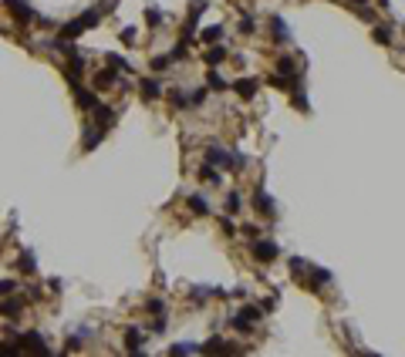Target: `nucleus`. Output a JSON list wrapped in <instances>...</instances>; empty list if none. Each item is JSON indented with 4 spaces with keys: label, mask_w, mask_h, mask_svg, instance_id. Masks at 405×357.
Segmentation results:
<instances>
[{
    "label": "nucleus",
    "mask_w": 405,
    "mask_h": 357,
    "mask_svg": "<svg viewBox=\"0 0 405 357\" xmlns=\"http://www.w3.org/2000/svg\"><path fill=\"white\" fill-rule=\"evenodd\" d=\"M189 206H193V212H210V202H206V196H189Z\"/></svg>",
    "instance_id": "15"
},
{
    "label": "nucleus",
    "mask_w": 405,
    "mask_h": 357,
    "mask_svg": "<svg viewBox=\"0 0 405 357\" xmlns=\"http://www.w3.org/2000/svg\"><path fill=\"white\" fill-rule=\"evenodd\" d=\"M236 209H240V196L230 192V196H226V212H236Z\"/></svg>",
    "instance_id": "25"
},
{
    "label": "nucleus",
    "mask_w": 405,
    "mask_h": 357,
    "mask_svg": "<svg viewBox=\"0 0 405 357\" xmlns=\"http://www.w3.org/2000/svg\"><path fill=\"white\" fill-rule=\"evenodd\" d=\"M273 38L277 40H290V31H287V24L280 17H273Z\"/></svg>",
    "instance_id": "14"
},
{
    "label": "nucleus",
    "mask_w": 405,
    "mask_h": 357,
    "mask_svg": "<svg viewBox=\"0 0 405 357\" xmlns=\"http://www.w3.org/2000/svg\"><path fill=\"white\" fill-rule=\"evenodd\" d=\"M233 88H236L240 98H253V94H257V81H253V78H243V81H236Z\"/></svg>",
    "instance_id": "8"
},
{
    "label": "nucleus",
    "mask_w": 405,
    "mask_h": 357,
    "mask_svg": "<svg viewBox=\"0 0 405 357\" xmlns=\"http://www.w3.org/2000/svg\"><path fill=\"white\" fill-rule=\"evenodd\" d=\"M223 57H226V47H213V51H206V61H210V64H220Z\"/></svg>",
    "instance_id": "19"
},
{
    "label": "nucleus",
    "mask_w": 405,
    "mask_h": 357,
    "mask_svg": "<svg viewBox=\"0 0 405 357\" xmlns=\"http://www.w3.org/2000/svg\"><path fill=\"white\" fill-rule=\"evenodd\" d=\"M253 256L260 260V263H273L277 260V243H270V239H253Z\"/></svg>",
    "instance_id": "1"
},
{
    "label": "nucleus",
    "mask_w": 405,
    "mask_h": 357,
    "mask_svg": "<svg viewBox=\"0 0 405 357\" xmlns=\"http://www.w3.org/2000/svg\"><path fill=\"white\" fill-rule=\"evenodd\" d=\"M20 310H24V300H3L0 303V314H3V317H20Z\"/></svg>",
    "instance_id": "9"
},
{
    "label": "nucleus",
    "mask_w": 405,
    "mask_h": 357,
    "mask_svg": "<svg viewBox=\"0 0 405 357\" xmlns=\"http://www.w3.org/2000/svg\"><path fill=\"white\" fill-rule=\"evenodd\" d=\"M149 310H152L155 317H166V303L162 300H149Z\"/></svg>",
    "instance_id": "24"
},
{
    "label": "nucleus",
    "mask_w": 405,
    "mask_h": 357,
    "mask_svg": "<svg viewBox=\"0 0 405 357\" xmlns=\"http://www.w3.org/2000/svg\"><path fill=\"white\" fill-rule=\"evenodd\" d=\"M108 64H112L115 71H132V68H129V61H122L118 54H108Z\"/></svg>",
    "instance_id": "20"
},
{
    "label": "nucleus",
    "mask_w": 405,
    "mask_h": 357,
    "mask_svg": "<svg viewBox=\"0 0 405 357\" xmlns=\"http://www.w3.org/2000/svg\"><path fill=\"white\" fill-rule=\"evenodd\" d=\"M351 3H368V0H351Z\"/></svg>",
    "instance_id": "35"
},
{
    "label": "nucleus",
    "mask_w": 405,
    "mask_h": 357,
    "mask_svg": "<svg viewBox=\"0 0 405 357\" xmlns=\"http://www.w3.org/2000/svg\"><path fill=\"white\" fill-rule=\"evenodd\" d=\"M169 351H173V354H193V351H199V347H196V344H173Z\"/></svg>",
    "instance_id": "21"
},
{
    "label": "nucleus",
    "mask_w": 405,
    "mask_h": 357,
    "mask_svg": "<svg viewBox=\"0 0 405 357\" xmlns=\"http://www.w3.org/2000/svg\"><path fill=\"white\" fill-rule=\"evenodd\" d=\"M210 88H216V91H223V88H226V81H223V78L216 75V71H210Z\"/></svg>",
    "instance_id": "23"
},
{
    "label": "nucleus",
    "mask_w": 405,
    "mask_h": 357,
    "mask_svg": "<svg viewBox=\"0 0 405 357\" xmlns=\"http://www.w3.org/2000/svg\"><path fill=\"white\" fill-rule=\"evenodd\" d=\"M277 71H284V78H297V75H301V71H297V64H294L290 57H280V61H277Z\"/></svg>",
    "instance_id": "11"
},
{
    "label": "nucleus",
    "mask_w": 405,
    "mask_h": 357,
    "mask_svg": "<svg viewBox=\"0 0 405 357\" xmlns=\"http://www.w3.org/2000/svg\"><path fill=\"white\" fill-rule=\"evenodd\" d=\"M17 266H20V273H34V256H31V253H20Z\"/></svg>",
    "instance_id": "17"
},
{
    "label": "nucleus",
    "mask_w": 405,
    "mask_h": 357,
    "mask_svg": "<svg viewBox=\"0 0 405 357\" xmlns=\"http://www.w3.org/2000/svg\"><path fill=\"white\" fill-rule=\"evenodd\" d=\"M0 293H3V297L17 293V283H14V280H3V283H0Z\"/></svg>",
    "instance_id": "26"
},
{
    "label": "nucleus",
    "mask_w": 405,
    "mask_h": 357,
    "mask_svg": "<svg viewBox=\"0 0 405 357\" xmlns=\"http://www.w3.org/2000/svg\"><path fill=\"white\" fill-rule=\"evenodd\" d=\"M253 206L260 209L264 216H270V212H273V199H270V196L264 192V189H257V192H253Z\"/></svg>",
    "instance_id": "7"
},
{
    "label": "nucleus",
    "mask_w": 405,
    "mask_h": 357,
    "mask_svg": "<svg viewBox=\"0 0 405 357\" xmlns=\"http://www.w3.org/2000/svg\"><path fill=\"white\" fill-rule=\"evenodd\" d=\"M115 84V71H98L95 75V88H112Z\"/></svg>",
    "instance_id": "12"
},
{
    "label": "nucleus",
    "mask_w": 405,
    "mask_h": 357,
    "mask_svg": "<svg viewBox=\"0 0 405 357\" xmlns=\"http://www.w3.org/2000/svg\"><path fill=\"white\" fill-rule=\"evenodd\" d=\"M169 98H173V105H176V108H186V105H189V98H186L182 91H173Z\"/></svg>",
    "instance_id": "22"
},
{
    "label": "nucleus",
    "mask_w": 405,
    "mask_h": 357,
    "mask_svg": "<svg viewBox=\"0 0 405 357\" xmlns=\"http://www.w3.org/2000/svg\"><path fill=\"white\" fill-rule=\"evenodd\" d=\"M199 38L206 40V44H213V40H220V38H223V27H206V31L199 34Z\"/></svg>",
    "instance_id": "18"
},
{
    "label": "nucleus",
    "mask_w": 405,
    "mask_h": 357,
    "mask_svg": "<svg viewBox=\"0 0 405 357\" xmlns=\"http://www.w3.org/2000/svg\"><path fill=\"white\" fill-rule=\"evenodd\" d=\"M7 7H10V14H14L17 24H31V20H34V10H31L24 0H7Z\"/></svg>",
    "instance_id": "2"
},
{
    "label": "nucleus",
    "mask_w": 405,
    "mask_h": 357,
    "mask_svg": "<svg viewBox=\"0 0 405 357\" xmlns=\"http://www.w3.org/2000/svg\"><path fill=\"white\" fill-rule=\"evenodd\" d=\"M199 351H203V354H223V351H230V344L223 337H210L206 344H199Z\"/></svg>",
    "instance_id": "5"
},
{
    "label": "nucleus",
    "mask_w": 405,
    "mask_h": 357,
    "mask_svg": "<svg viewBox=\"0 0 405 357\" xmlns=\"http://www.w3.org/2000/svg\"><path fill=\"white\" fill-rule=\"evenodd\" d=\"M243 233H247L250 239H257V236H260V229H257V226H243Z\"/></svg>",
    "instance_id": "34"
},
{
    "label": "nucleus",
    "mask_w": 405,
    "mask_h": 357,
    "mask_svg": "<svg viewBox=\"0 0 405 357\" xmlns=\"http://www.w3.org/2000/svg\"><path fill=\"white\" fill-rule=\"evenodd\" d=\"M91 112H95V121L101 125V128H112V121H115V112H112V108H105V105H95Z\"/></svg>",
    "instance_id": "6"
},
{
    "label": "nucleus",
    "mask_w": 405,
    "mask_h": 357,
    "mask_svg": "<svg viewBox=\"0 0 405 357\" xmlns=\"http://www.w3.org/2000/svg\"><path fill=\"white\" fill-rule=\"evenodd\" d=\"M71 88H75V94H78V105H81V108H95L98 105V98H95V91H88V88H81V84H71Z\"/></svg>",
    "instance_id": "4"
},
{
    "label": "nucleus",
    "mask_w": 405,
    "mask_h": 357,
    "mask_svg": "<svg viewBox=\"0 0 405 357\" xmlns=\"http://www.w3.org/2000/svg\"><path fill=\"white\" fill-rule=\"evenodd\" d=\"M138 91L145 94V101H152V98H159V94H162V88H159V84H155L152 78H145V81H142V84H138Z\"/></svg>",
    "instance_id": "10"
},
{
    "label": "nucleus",
    "mask_w": 405,
    "mask_h": 357,
    "mask_svg": "<svg viewBox=\"0 0 405 357\" xmlns=\"http://www.w3.org/2000/svg\"><path fill=\"white\" fill-rule=\"evenodd\" d=\"M375 40H378V44H388V40H392V34H388L385 27H378V31H375Z\"/></svg>",
    "instance_id": "30"
},
{
    "label": "nucleus",
    "mask_w": 405,
    "mask_h": 357,
    "mask_svg": "<svg viewBox=\"0 0 405 357\" xmlns=\"http://www.w3.org/2000/svg\"><path fill=\"white\" fill-rule=\"evenodd\" d=\"M169 61H173V57H155V61H152V68H155V71H162V68H166Z\"/></svg>",
    "instance_id": "32"
},
{
    "label": "nucleus",
    "mask_w": 405,
    "mask_h": 357,
    "mask_svg": "<svg viewBox=\"0 0 405 357\" xmlns=\"http://www.w3.org/2000/svg\"><path fill=\"white\" fill-rule=\"evenodd\" d=\"M199 179H206L210 186H216V182H220V172L213 169V165H203V169H199Z\"/></svg>",
    "instance_id": "16"
},
{
    "label": "nucleus",
    "mask_w": 405,
    "mask_h": 357,
    "mask_svg": "<svg viewBox=\"0 0 405 357\" xmlns=\"http://www.w3.org/2000/svg\"><path fill=\"white\" fill-rule=\"evenodd\" d=\"M210 293H213V290H206V286H196V290H193V300H206Z\"/></svg>",
    "instance_id": "31"
},
{
    "label": "nucleus",
    "mask_w": 405,
    "mask_h": 357,
    "mask_svg": "<svg viewBox=\"0 0 405 357\" xmlns=\"http://www.w3.org/2000/svg\"><path fill=\"white\" fill-rule=\"evenodd\" d=\"M125 344H129V351H138V347H142V330L132 327V330L125 334Z\"/></svg>",
    "instance_id": "13"
},
{
    "label": "nucleus",
    "mask_w": 405,
    "mask_h": 357,
    "mask_svg": "<svg viewBox=\"0 0 405 357\" xmlns=\"http://www.w3.org/2000/svg\"><path fill=\"white\" fill-rule=\"evenodd\" d=\"M122 40H125V44H132V40H135V31H132V27H125V31H122Z\"/></svg>",
    "instance_id": "33"
},
{
    "label": "nucleus",
    "mask_w": 405,
    "mask_h": 357,
    "mask_svg": "<svg viewBox=\"0 0 405 357\" xmlns=\"http://www.w3.org/2000/svg\"><path fill=\"white\" fill-rule=\"evenodd\" d=\"M203 101H206V88H199V91L189 94V105H203Z\"/></svg>",
    "instance_id": "27"
},
{
    "label": "nucleus",
    "mask_w": 405,
    "mask_h": 357,
    "mask_svg": "<svg viewBox=\"0 0 405 357\" xmlns=\"http://www.w3.org/2000/svg\"><path fill=\"white\" fill-rule=\"evenodd\" d=\"M253 27H257V24H253V17H243V20H240V31H243V34H253Z\"/></svg>",
    "instance_id": "29"
},
{
    "label": "nucleus",
    "mask_w": 405,
    "mask_h": 357,
    "mask_svg": "<svg viewBox=\"0 0 405 357\" xmlns=\"http://www.w3.org/2000/svg\"><path fill=\"white\" fill-rule=\"evenodd\" d=\"M145 20H149V27H159V24H162V14H159V10H149Z\"/></svg>",
    "instance_id": "28"
},
{
    "label": "nucleus",
    "mask_w": 405,
    "mask_h": 357,
    "mask_svg": "<svg viewBox=\"0 0 405 357\" xmlns=\"http://www.w3.org/2000/svg\"><path fill=\"white\" fill-rule=\"evenodd\" d=\"M20 351H31V354H47V347H44V340H41V334H24L20 337Z\"/></svg>",
    "instance_id": "3"
}]
</instances>
